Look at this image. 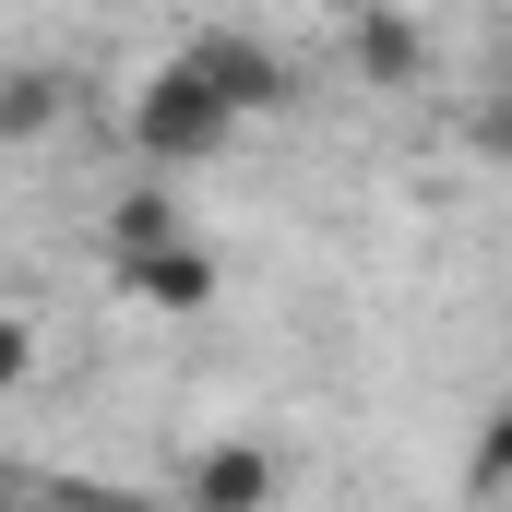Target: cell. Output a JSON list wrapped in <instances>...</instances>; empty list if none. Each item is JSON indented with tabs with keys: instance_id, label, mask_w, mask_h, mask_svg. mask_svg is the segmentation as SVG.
Returning <instances> with one entry per match:
<instances>
[{
	"instance_id": "7",
	"label": "cell",
	"mask_w": 512,
	"mask_h": 512,
	"mask_svg": "<svg viewBox=\"0 0 512 512\" xmlns=\"http://www.w3.org/2000/svg\"><path fill=\"white\" fill-rule=\"evenodd\" d=\"M191 227H179V203L167 191H120L108 203V262H143V251H179Z\"/></svg>"
},
{
	"instance_id": "2",
	"label": "cell",
	"mask_w": 512,
	"mask_h": 512,
	"mask_svg": "<svg viewBox=\"0 0 512 512\" xmlns=\"http://www.w3.org/2000/svg\"><path fill=\"white\" fill-rule=\"evenodd\" d=\"M179 72L227 108V120H262V108H286V60L262 48V36H239V24H203L191 48H179Z\"/></svg>"
},
{
	"instance_id": "12",
	"label": "cell",
	"mask_w": 512,
	"mask_h": 512,
	"mask_svg": "<svg viewBox=\"0 0 512 512\" xmlns=\"http://www.w3.org/2000/svg\"><path fill=\"white\" fill-rule=\"evenodd\" d=\"M501 84H512V24H501Z\"/></svg>"
},
{
	"instance_id": "3",
	"label": "cell",
	"mask_w": 512,
	"mask_h": 512,
	"mask_svg": "<svg viewBox=\"0 0 512 512\" xmlns=\"http://www.w3.org/2000/svg\"><path fill=\"white\" fill-rule=\"evenodd\" d=\"M120 286L143 298V310H167V322H191V310H215V286H227V262L203 251V239H179V251H143V262H120Z\"/></svg>"
},
{
	"instance_id": "8",
	"label": "cell",
	"mask_w": 512,
	"mask_h": 512,
	"mask_svg": "<svg viewBox=\"0 0 512 512\" xmlns=\"http://www.w3.org/2000/svg\"><path fill=\"white\" fill-rule=\"evenodd\" d=\"M465 489H477V501L512 489V405H489V429H477V453H465Z\"/></svg>"
},
{
	"instance_id": "11",
	"label": "cell",
	"mask_w": 512,
	"mask_h": 512,
	"mask_svg": "<svg viewBox=\"0 0 512 512\" xmlns=\"http://www.w3.org/2000/svg\"><path fill=\"white\" fill-rule=\"evenodd\" d=\"M477 155H501V167H512V84L489 96V108H477Z\"/></svg>"
},
{
	"instance_id": "6",
	"label": "cell",
	"mask_w": 512,
	"mask_h": 512,
	"mask_svg": "<svg viewBox=\"0 0 512 512\" xmlns=\"http://www.w3.org/2000/svg\"><path fill=\"white\" fill-rule=\"evenodd\" d=\"M60 131V72L48 60H0V143H36Z\"/></svg>"
},
{
	"instance_id": "10",
	"label": "cell",
	"mask_w": 512,
	"mask_h": 512,
	"mask_svg": "<svg viewBox=\"0 0 512 512\" xmlns=\"http://www.w3.org/2000/svg\"><path fill=\"white\" fill-rule=\"evenodd\" d=\"M24 382H36V322L0 310V393H24Z\"/></svg>"
},
{
	"instance_id": "9",
	"label": "cell",
	"mask_w": 512,
	"mask_h": 512,
	"mask_svg": "<svg viewBox=\"0 0 512 512\" xmlns=\"http://www.w3.org/2000/svg\"><path fill=\"white\" fill-rule=\"evenodd\" d=\"M36 512H155V501H120V489H84V477H36Z\"/></svg>"
},
{
	"instance_id": "5",
	"label": "cell",
	"mask_w": 512,
	"mask_h": 512,
	"mask_svg": "<svg viewBox=\"0 0 512 512\" xmlns=\"http://www.w3.org/2000/svg\"><path fill=\"white\" fill-rule=\"evenodd\" d=\"M346 60H358L370 84H417V72H429V36H417L405 12H370V24H346Z\"/></svg>"
},
{
	"instance_id": "1",
	"label": "cell",
	"mask_w": 512,
	"mask_h": 512,
	"mask_svg": "<svg viewBox=\"0 0 512 512\" xmlns=\"http://www.w3.org/2000/svg\"><path fill=\"white\" fill-rule=\"evenodd\" d=\"M227 131H239V120H227L179 60L131 96V155H143V167H203V155H227Z\"/></svg>"
},
{
	"instance_id": "4",
	"label": "cell",
	"mask_w": 512,
	"mask_h": 512,
	"mask_svg": "<svg viewBox=\"0 0 512 512\" xmlns=\"http://www.w3.org/2000/svg\"><path fill=\"white\" fill-rule=\"evenodd\" d=\"M274 501V453L262 441H203L191 453V512H262Z\"/></svg>"
}]
</instances>
